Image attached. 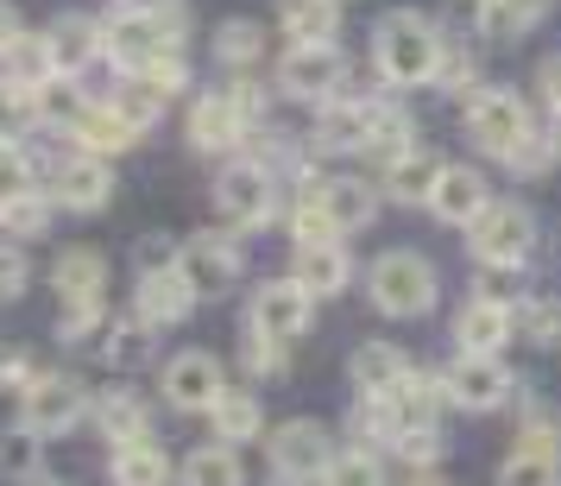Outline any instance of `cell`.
<instances>
[{"mask_svg":"<svg viewBox=\"0 0 561 486\" xmlns=\"http://www.w3.org/2000/svg\"><path fill=\"white\" fill-rule=\"evenodd\" d=\"M373 52H379L385 82H398V89L442 77V32L423 13H385L379 32H373Z\"/></svg>","mask_w":561,"mask_h":486,"instance_id":"cell-1","label":"cell"},{"mask_svg":"<svg viewBox=\"0 0 561 486\" xmlns=\"http://www.w3.org/2000/svg\"><path fill=\"white\" fill-rule=\"evenodd\" d=\"M102 52L127 70V77H146L164 52H178V38H171V26L158 20L152 7H127V13H114L102 26Z\"/></svg>","mask_w":561,"mask_h":486,"instance_id":"cell-2","label":"cell"},{"mask_svg":"<svg viewBox=\"0 0 561 486\" xmlns=\"http://www.w3.org/2000/svg\"><path fill=\"white\" fill-rule=\"evenodd\" d=\"M467 133H473L480 152L511 165V158L530 146V114H524V102H517L511 89H480V95L467 102Z\"/></svg>","mask_w":561,"mask_h":486,"instance_id":"cell-3","label":"cell"},{"mask_svg":"<svg viewBox=\"0 0 561 486\" xmlns=\"http://www.w3.org/2000/svg\"><path fill=\"white\" fill-rule=\"evenodd\" d=\"M366 291H373V304L385 316H423L435 304V272H430V259H416V253H385L373 265Z\"/></svg>","mask_w":561,"mask_h":486,"instance_id":"cell-4","label":"cell"},{"mask_svg":"<svg viewBox=\"0 0 561 486\" xmlns=\"http://www.w3.org/2000/svg\"><path fill=\"white\" fill-rule=\"evenodd\" d=\"M536 247V222H530V208H517V203H492L473 222V253L485 259V265H524V253Z\"/></svg>","mask_w":561,"mask_h":486,"instance_id":"cell-5","label":"cell"},{"mask_svg":"<svg viewBox=\"0 0 561 486\" xmlns=\"http://www.w3.org/2000/svg\"><path fill=\"white\" fill-rule=\"evenodd\" d=\"M278 82L297 102H334L347 82V64L334 57V45H290V57L278 64Z\"/></svg>","mask_w":561,"mask_h":486,"instance_id":"cell-6","label":"cell"},{"mask_svg":"<svg viewBox=\"0 0 561 486\" xmlns=\"http://www.w3.org/2000/svg\"><path fill=\"white\" fill-rule=\"evenodd\" d=\"M329 430L322 423H309V417H297V423H278L272 430V467H278L284 481H309V474H329Z\"/></svg>","mask_w":561,"mask_h":486,"instance_id":"cell-7","label":"cell"},{"mask_svg":"<svg viewBox=\"0 0 561 486\" xmlns=\"http://www.w3.org/2000/svg\"><path fill=\"white\" fill-rule=\"evenodd\" d=\"M309 316H316V297H309L297 279L265 284V291L253 297V329L272 335V341H297V335L309 329Z\"/></svg>","mask_w":561,"mask_h":486,"instance_id":"cell-8","label":"cell"},{"mask_svg":"<svg viewBox=\"0 0 561 486\" xmlns=\"http://www.w3.org/2000/svg\"><path fill=\"white\" fill-rule=\"evenodd\" d=\"M430 208H435V222H448V228H473L485 208H492L485 178L473 165H442V178H435V190H430Z\"/></svg>","mask_w":561,"mask_h":486,"instance_id":"cell-9","label":"cell"},{"mask_svg":"<svg viewBox=\"0 0 561 486\" xmlns=\"http://www.w3.org/2000/svg\"><path fill=\"white\" fill-rule=\"evenodd\" d=\"M221 392H228V385H221V360L203 354V348H190V354H178L164 366V398L178 410H208Z\"/></svg>","mask_w":561,"mask_h":486,"instance_id":"cell-10","label":"cell"},{"mask_svg":"<svg viewBox=\"0 0 561 486\" xmlns=\"http://www.w3.org/2000/svg\"><path fill=\"white\" fill-rule=\"evenodd\" d=\"M215 203H221V215L233 228H259L272 215V178L259 165H228L221 183H215Z\"/></svg>","mask_w":561,"mask_h":486,"instance_id":"cell-11","label":"cell"},{"mask_svg":"<svg viewBox=\"0 0 561 486\" xmlns=\"http://www.w3.org/2000/svg\"><path fill=\"white\" fill-rule=\"evenodd\" d=\"M196 297H203V291L183 279V265H146V272H139V316L158 323V329H164V323H183V316L196 309Z\"/></svg>","mask_w":561,"mask_h":486,"instance_id":"cell-12","label":"cell"},{"mask_svg":"<svg viewBox=\"0 0 561 486\" xmlns=\"http://www.w3.org/2000/svg\"><path fill=\"white\" fill-rule=\"evenodd\" d=\"M499 486H561V455H556V436H549L542 417H530V436L499 467Z\"/></svg>","mask_w":561,"mask_h":486,"instance_id":"cell-13","label":"cell"},{"mask_svg":"<svg viewBox=\"0 0 561 486\" xmlns=\"http://www.w3.org/2000/svg\"><path fill=\"white\" fill-rule=\"evenodd\" d=\"M51 196L64 208H102L107 196H114V178H107V158H95V152H70L64 165H57V178H51Z\"/></svg>","mask_w":561,"mask_h":486,"instance_id":"cell-14","label":"cell"},{"mask_svg":"<svg viewBox=\"0 0 561 486\" xmlns=\"http://www.w3.org/2000/svg\"><path fill=\"white\" fill-rule=\"evenodd\" d=\"M82 410H89V398H82L77 380H38L26 392V423L38 436H64L82 423Z\"/></svg>","mask_w":561,"mask_h":486,"instance_id":"cell-15","label":"cell"},{"mask_svg":"<svg viewBox=\"0 0 561 486\" xmlns=\"http://www.w3.org/2000/svg\"><path fill=\"white\" fill-rule=\"evenodd\" d=\"M505 392H511V380L492 354H460L455 373H448V398L460 410H492V405H505Z\"/></svg>","mask_w":561,"mask_h":486,"instance_id":"cell-16","label":"cell"},{"mask_svg":"<svg viewBox=\"0 0 561 486\" xmlns=\"http://www.w3.org/2000/svg\"><path fill=\"white\" fill-rule=\"evenodd\" d=\"M240 133H247V114L233 95H196V108H190V146L196 152H233Z\"/></svg>","mask_w":561,"mask_h":486,"instance_id":"cell-17","label":"cell"},{"mask_svg":"<svg viewBox=\"0 0 561 486\" xmlns=\"http://www.w3.org/2000/svg\"><path fill=\"white\" fill-rule=\"evenodd\" d=\"M178 265L196 291H221V284H233V272H240V253H233V240H221V234H196L178 253Z\"/></svg>","mask_w":561,"mask_h":486,"instance_id":"cell-18","label":"cell"},{"mask_svg":"<svg viewBox=\"0 0 561 486\" xmlns=\"http://www.w3.org/2000/svg\"><path fill=\"white\" fill-rule=\"evenodd\" d=\"M304 196H316V203L329 208V222L341 234H354V228H366V222H373V190H366V183H354V178H304Z\"/></svg>","mask_w":561,"mask_h":486,"instance_id":"cell-19","label":"cell"},{"mask_svg":"<svg viewBox=\"0 0 561 486\" xmlns=\"http://www.w3.org/2000/svg\"><path fill=\"white\" fill-rule=\"evenodd\" d=\"M373 127H379V108L366 102H322V152H359V146H373Z\"/></svg>","mask_w":561,"mask_h":486,"instance_id":"cell-20","label":"cell"},{"mask_svg":"<svg viewBox=\"0 0 561 486\" xmlns=\"http://www.w3.org/2000/svg\"><path fill=\"white\" fill-rule=\"evenodd\" d=\"M455 341L467 354H499L511 341V309L499 297H473V304L455 316Z\"/></svg>","mask_w":561,"mask_h":486,"instance_id":"cell-21","label":"cell"},{"mask_svg":"<svg viewBox=\"0 0 561 486\" xmlns=\"http://www.w3.org/2000/svg\"><path fill=\"white\" fill-rule=\"evenodd\" d=\"M51 284H57V297H64V304H95V297H102V284H107V259L95 253V247H70V253H57Z\"/></svg>","mask_w":561,"mask_h":486,"instance_id":"cell-22","label":"cell"},{"mask_svg":"<svg viewBox=\"0 0 561 486\" xmlns=\"http://www.w3.org/2000/svg\"><path fill=\"white\" fill-rule=\"evenodd\" d=\"M410 380V360L391 348V341H366L354 354V385H359V398H391L398 385Z\"/></svg>","mask_w":561,"mask_h":486,"instance_id":"cell-23","label":"cell"},{"mask_svg":"<svg viewBox=\"0 0 561 486\" xmlns=\"http://www.w3.org/2000/svg\"><path fill=\"white\" fill-rule=\"evenodd\" d=\"M290 279L304 284L309 297H334L341 284L354 279V265L341 253V240H322V247H297V272Z\"/></svg>","mask_w":561,"mask_h":486,"instance_id":"cell-24","label":"cell"},{"mask_svg":"<svg viewBox=\"0 0 561 486\" xmlns=\"http://www.w3.org/2000/svg\"><path fill=\"white\" fill-rule=\"evenodd\" d=\"M45 38H51L57 77H77V70H89V57L102 52V26H95V20H82V13H64Z\"/></svg>","mask_w":561,"mask_h":486,"instance_id":"cell-25","label":"cell"},{"mask_svg":"<svg viewBox=\"0 0 561 486\" xmlns=\"http://www.w3.org/2000/svg\"><path fill=\"white\" fill-rule=\"evenodd\" d=\"M107 481L114 486H164L171 481V461H164V449H152V436H139V442H121L114 449Z\"/></svg>","mask_w":561,"mask_h":486,"instance_id":"cell-26","label":"cell"},{"mask_svg":"<svg viewBox=\"0 0 561 486\" xmlns=\"http://www.w3.org/2000/svg\"><path fill=\"white\" fill-rule=\"evenodd\" d=\"M284 32L297 45H334L341 32V0H284Z\"/></svg>","mask_w":561,"mask_h":486,"instance_id":"cell-27","label":"cell"},{"mask_svg":"<svg viewBox=\"0 0 561 486\" xmlns=\"http://www.w3.org/2000/svg\"><path fill=\"white\" fill-rule=\"evenodd\" d=\"M385 410H391V436L404 430H435V385L423 380V373H410L391 398H385Z\"/></svg>","mask_w":561,"mask_h":486,"instance_id":"cell-28","label":"cell"},{"mask_svg":"<svg viewBox=\"0 0 561 486\" xmlns=\"http://www.w3.org/2000/svg\"><path fill=\"white\" fill-rule=\"evenodd\" d=\"M133 139H139V133H133V127H127V121H121V114H114L107 102H95V108H89V114L77 121V146H82V152H95V158L127 152Z\"/></svg>","mask_w":561,"mask_h":486,"instance_id":"cell-29","label":"cell"},{"mask_svg":"<svg viewBox=\"0 0 561 486\" xmlns=\"http://www.w3.org/2000/svg\"><path fill=\"white\" fill-rule=\"evenodd\" d=\"M208 417H215V436L233 449V442H253V436H259V423H265V405H259L253 392H221V398L208 405Z\"/></svg>","mask_w":561,"mask_h":486,"instance_id":"cell-30","label":"cell"},{"mask_svg":"<svg viewBox=\"0 0 561 486\" xmlns=\"http://www.w3.org/2000/svg\"><path fill=\"white\" fill-rule=\"evenodd\" d=\"M542 13H549V0H480L485 38H517V32H530Z\"/></svg>","mask_w":561,"mask_h":486,"instance_id":"cell-31","label":"cell"},{"mask_svg":"<svg viewBox=\"0 0 561 486\" xmlns=\"http://www.w3.org/2000/svg\"><path fill=\"white\" fill-rule=\"evenodd\" d=\"M95 423H102V436L121 449V442H139L146 436V405L133 398V392H107L102 405H95Z\"/></svg>","mask_w":561,"mask_h":486,"instance_id":"cell-32","label":"cell"},{"mask_svg":"<svg viewBox=\"0 0 561 486\" xmlns=\"http://www.w3.org/2000/svg\"><path fill=\"white\" fill-rule=\"evenodd\" d=\"M7 77L20 82V89H45V82H57L51 38H20V45L7 52Z\"/></svg>","mask_w":561,"mask_h":486,"instance_id":"cell-33","label":"cell"},{"mask_svg":"<svg viewBox=\"0 0 561 486\" xmlns=\"http://www.w3.org/2000/svg\"><path fill=\"white\" fill-rule=\"evenodd\" d=\"M183 486H240V455H233L228 442L196 449V455L183 461Z\"/></svg>","mask_w":561,"mask_h":486,"instance_id":"cell-34","label":"cell"},{"mask_svg":"<svg viewBox=\"0 0 561 486\" xmlns=\"http://www.w3.org/2000/svg\"><path fill=\"white\" fill-rule=\"evenodd\" d=\"M435 178H442V165H430V158L410 146L404 158H391V196H404V203H430V190H435Z\"/></svg>","mask_w":561,"mask_h":486,"instance_id":"cell-35","label":"cell"},{"mask_svg":"<svg viewBox=\"0 0 561 486\" xmlns=\"http://www.w3.org/2000/svg\"><path fill=\"white\" fill-rule=\"evenodd\" d=\"M107 108H114V114H121V121H127L133 133H146L158 121V114H164V95H158L152 82L146 77H133L127 89H114V95H107Z\"/></svg>","mask_w":561,"mask_h":486,"instance_id":"cell-36","label":"cell"},{"mask_svg":"<svg viewBox=\"0 0 561 486\" xmlns=\"http://www.w3.org/2000/svg\"><path fill=\"white\" fill-rule=\"evenodd\" d=\"M26 196H38V190H32V158L20 152L13 139H0V215L20 208Z\"/></svg>","mask_w":561,"mask_h":486,"instance_id":"cell-37","label":"cell"},{"mask_svg":"<svg viewBox=\"0 0 561 486\" xmlns=\"http://www.w3.org/2000/svg\"><path fill=\"white\" fill-rule=\"evenodd\" d=\"M38 461H45V449H38V430H32V423L0 436V474H7V481H32Z\"/></svg>","mask_w":561,"mask_h":486,"instance_id":"cell-38","label":"cell"},{"mask_svg":"<svg viewBox=\"0 0 561 486\" xmlns=\"http://www.w3.org/2000/svg\"><path fill=\"white\" fill-rule=\"evenodd\" d=\"M146 329H152L146 316H139V323H107L102 329V354L114 360V366H139V360H146Z\"/></svg>","mask_w":561,"mask_h":486,"instance_id":"cell-39","label":"cell"},{"mask_svg":"<svg viewBox=\"0 0 561 486\" xmlns=\"http://www.w3.org/2000/svg\"><path fill=\"white\" fill-rule=\"evenodd\" d=\"M322 486H385V474H379V461L366 455V449H341V455L329 461Z\"/></svg>","mask_w":561,"mask_h":486,"instance_id":"cell-40","label":"cell"},{"mask_svg":"<svg viewBox=\"0 0 561 486\" xmlns=\"http://www.w3.org/2000/svg\"><path fill=\"white\" fill-rule=\"evenodd\" d=\"M215 45H221V57H228V64H253L265 38H259L253 20H228V26L215 32Z\"/></svg>","mask_w":561,"mask_h":486,"instance_id":"cell-41","label":"cell"},{"mask_svg":"<svg viewBox=\"0 0 561 486\" xmlns=\"http://www.w3.org/2000/svg\"><path fill=\"white\" fill-rule=\"evenodd\" d=\"M391 442H398V455L416 461V467H430V461L442 455V436L435 430H404V436H391Z\"/></svg>","mask_w":561,"mask_h":486,"instance_id":"cell-42","label":"cell"},{"mask_svg":"<svg viewBox=\"0 0 561 486\" xmlns=\"http://www.w3.org/2000/svg\"><path fill=\"white\" fill-rule=\"evenodd\" d=\"M26 253H20V247H0V304H7V297H20V291H26Z\"/></svg>","mask_w":561,"mask_h":486,"instance_id":"cell-43","label":"cell"},{"mask_svg":"<svg viewBox=\"0 0 561 486\" xmlns=\"http://www.w3.org/2000/svg\"><path fill=\"white\" fill-rule=\"evenodd\" d=\"M530 335H536V341H556V335H561V304H556V297H536V304H530Z\"/></svg>","mask_w":561,"mask_h":486,"instance_id":"cell-44","label":"cell"},{"mask_svg":"<svg viewBox=\"0 0 561 486\" xmlns=\"http://www.w3.org/2000/svg\"><path fill=\"white\" fill-rule=\"evenodd\" d=\"M0 222H7V228H20V234H38V228H45V196H26L20 208H7Z\"/></svg>","mask_w":561,"mask_h":486,"instance_id":"cell-45","label":"cell"},{"mask_svg":"<svg viewBox=\"0 0 561 486\" xmlns=\"http://www.w3.org/2000/svg\"><path fill=\"white\" fill-rule=\"evenodd\" d=\"M247 373H278V341L272 335L253 329V341H247Z\"/></svg>","mask_w":561,"mask_h":486,"instance_id":"cell-46","label":"cell"},{"mask_svg":"<svg viewBox=\"0 0 561 486\" xmlns=\"http://www.w3.org/2000/svg\"><path fill=\"white\" fill-rule=\"evenodd\" d=\"M536 89H542V102L561 108V57H542V70H536Z\"/></svg>","mask_w":561,"mask_h":486,"instance_id":"cell-47","label":"cell"},{"mask_svg":"<svg viewBox=\"0 0 561 486\" xmlns=\"http://www.w3.org/2000/svg\"><path fill=\"white\" fill-rule=\"evenodd\" d=\"M20 38H26V32H20V13H13V7H7V0H0V57L13 52V45H20Z\"/></svg>","mask_w":561,"mask_h":486,"instance_id":"cell-48","label":"cell"},{"mask_svg":"<svg viewBox=\"0 0 561 486\" xmlns=\"http://www.w3.org/2000/svg\"><path fill=\"white\" fill-rule=\"evenodd\" d=\"M549 146L561 152V108H556V121H549Z\"/></svg>","mask_w":561,"mask_h":486,"instance_id":"cell-49","label":"cell"},{"mask_svg":"<svg viewBox=\"0 0 561 486\" xmlns=\"http://www.w3.org/2000/svg\"><path fill=\"white\" fill-rule=\"evenodd\" d=\"M410 486H442V481H435V474H416V481H410Z\"/></svg>","mask_w":561,"mask_h":486,"instance_id":"cell-50","label":"cell"}]
</instances>
